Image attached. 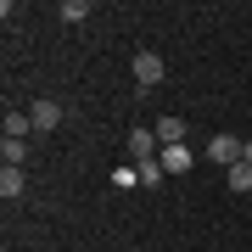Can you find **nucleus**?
I'll use <instances>...</instances> for the list:
<instances>
[{
  "label": "nucleus",
  "instance_id": "4",
  "mask_svg": "<svg viewBox=\"0 0 252 252\" xmlns=\"http://www.w3.org/2000/svg\"><path fill=\"white\" fill-rule=\"evenodd\" d=\"M28 118H34V135H51V129L62 124V107H56V101H34Z\"/></svg>",
  "mask_w": 252,
  "mask_h": 252
},
{
  "label": "nucleus",
  "instance_id": "12",
  "mask_svg": "<svg viewBox=\"0 0 252 252\" xmlns=\"http://www.w3.org/2000/svg\"><path fill=\"white\" fill-rule=\"evenodd\" d=\"M56 17H62V23H84V17H90V6H84V0H62Z\"/></svg>",
  "mask_w": 252,
  "mask_h": 252
},
{
  "label": "nucleus",
  "instance_id": "8",
  "mask_svg": "<svg viewBox=\"0 0 252 252\" xmlns=\"http://www.w3.org/2000/svg\"><path fill=\"white\" fill-rule=\"evenodd\" d=\"M224 174H230V190H235V196L252 190V162H235V168H224Z\"/></svg>",
  "mask_w": 252,
  "mask_h": 252
},
{
  "label": "nucleus",
  "instance_id": "14",
  "mask_svg": "<svg viewBox=\"0 0 252 252\" xmlns=\"http://www.w3.org/2000/svg\"><path fill=\"white\" fill-rule=\"evenodd\" d=\"M241 162H252V140H247V146H241Z\"/></svg>",
  "mask_w": 252,
  "mask_h": 252
},
{
  "label": "nucleus",
  "instance_id": "2",
  "mask_svg": "<svg viewBox=\"0 0 252 252\" xmlns=\"http://www.w3.org/2000/svg\"><path fill=\"white\" fill-rule=\"evenodd\" d=\"M157 152H162L157 129H129V157H135V162H152Z\"/></svg>",
  "mask_w": 252,
  "mask_h": 252
},
{
  "label": "nucleus",
  "instance_id": "15",
  "mask_svg": "<svg viewBox=\"0 0 252 252\" xmlns=\"http://www.w3.org/2000/svg\"><path fill=\"white\" fill-rule=\"evenodd\" d=\"M129 252H146V247H129Z\"/></svg>",
  "mask_w": 252,
  "mask_h": 252
},
{
  "label": "nucleus",
  "instance_id": "9",
  "mask_svg": "<svg viewBox=\"0 0 252 252\" xmlns=\"http://www.w3.org/2000/svg\"><path fill=\"white\" fill-rule=\"evenodd\" d=\"M0 196H23V168H0Z\"/></svg>",
  "mask_w": 252,
  "mask_h": 252
},
{
  "label": "nucleus",
  "instance_id": "3",
  "mask_svg": "<svg viewBox=\"0 0 252 252\" xmlns=\"http://www.w3.org/2000/svg\"><path fill=\"white\" fill-rule=\"evenodd\" d=\"M162 73H168V67H162V56H152V51H140V56H135V84H140V90L162 84Z\"/></svg>",
  "mask_w": 252,
  "mask_h": 252
},
{
  "label": "nucleus",
  "instance_id": "13",
  "mask_svg": "<svg viewBox=\"0 0 252 252\" xmlns=\"http://www.w3.org/2000/svg\"><path fill=\"white\" fill-rule=\"evenodd\" d=\"M112 185H140V168H135V162H124V168L112 174Z\"/></svg>",
  "mask_w": 252,
  "mask_h": 252
},
{
  "label": "nucleus",
  "instance_id": "1",
  "mask_svg": "<svg viewBox=\"0 0 252 252\" xmlns=\"http://www.w3.org/2000/svg\"><path fill=\"white\" fill-rule=\"evenodd\" d=\"M241 146L247 140H235V135H213L207 140V157H213L219 168H235V162H241Z\"/></svg>",
  "mask_w": 252,
  "mask_h": 252
},
{
  "label": "nucleus",
  "instance_id": "7",
  "mask_svg": "<svg viewBox=\"0 0 252 252\" xmlns=\"http://www.w3.org/2000/svg\"><path fill=\"white\" fill-rule=\"evenodd\" d=\"M23 135H34V118L28 112H6V140H23Z\"/></svg>",
  "mask_w": 252,
  "mask_h": 252
},
{
  "label": "nucleus",
  "instance_id": "6",
  "mask_svg": "<svg viewBox=\"0 0 252 252\" xmlns=\"http://www.w3.org/2000/svg\"><path fill=\"white\" fill-rule=\"evenodd\" d=\"M157 140L162 146H185V118H174V112L157 118Z\"/></svg>",
  "mask_w": 252,
  "mask_h": 252
},
{
  "label": "nucleus",
  "instance_id": "11",
  "mask_svg": "<svg viewBox=\"0 0 252 252\" xmlns=\"http://www.w3.org/2000/svg\"><path fill=\"white\" fill-rule=\"evenodd\" d=\"M0 157H6V168H23V162H28V146H23V140H6Z\"/></svg>",
  "mask_w": 252,
  "mask_h": 252
},
{
  "label": "nucleus",
  "instance_id": "10",
  "mask_svg": "<svg viewBox=\"0 0 252 252\" xmlns=\"http://www.w3.org/2000/svg\"><path fill=\"white\" fill-rule=\"evenodd\" d=\"M135 168H140V185H146V190L168 180V174H162V162H157V157H152V162H135Z\"/></svg>",
  "mask_w": 252,
  "mask_h": 252
},
{
  "label": "nucleus",
  "instance_id": "5",
  "mask_svg": "<svg viewBox=\"0 0 252 252\" xmlns=\"http://www.w3.org/2000/svg\"><path fill=\"white\" fill-rule=\"evenodd\" d=\"M157 162H162V174H185L190 168V146H162Z\"/></svg>",
  "mask_w": 252,
  "mask_h": 252
}]
</instances>
